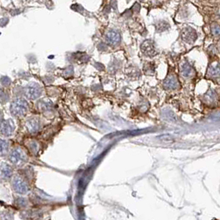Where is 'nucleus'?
I'll use <instances>...</instances> for the list:
<instances>
[{
	"mask_svg": "<svg viewBox=\"0 0 220 220\" xmlns=\"http://www.w3.org/2000/svg\"><path fill=\"white\" fill-rule=\"evenodd\" d=\"M11 113L15 117H23L28 112V103L23 99H16L11 104Z\"/></svg>",
	"mask_w": 220,
	"mask_h": 220,
	"instance_id": "nucleus-1",
	"label": "nucleus"
},
{
	"mask_svg": "<svg viewBox=\"0 0 220 220\" xmlns=\"http://www.w3.org/2000/svg\"><path fill=\"white\" fill-rule=\"evenodd\" d=\"M11 162L16 165H22L26 160H27V156L25 152L21 149H15L12 151L10 156H9Z\"/></svg>",
	"mask_w": 220,
	"mask_h": 220,
	"instance_id": "nucleus-2",
	"label": "nucleus"
},
{
	"mask_svg": "<svg viewBox=\"0 0 220 220\" xmlns=\"http://www.w3.org/2000/svg\"><path fill=\"white\" fill-rule=\"evenodd\" d=\"M41 89L37 83H31L26 87V95L29 100H36L41 95Z\"/></svg>",
	"mask_w": 220,
	"mask_h": 220,
	"instance_id": "nucleus-3",
	"label": "nucleus"
},
{
	"mask_svg": "<svg viewBox=\"0 0 220 220\" xmlns=\"http://www.w3.org/2000/svg\"><path fill=\"white\" fill-rule=\"evenodd\" d=\"M13 187L14 190L18 194H26L28 190V186L27 183L17 175L13 178Z\"/></svg>",
	"mask_w": 220,
	"mask_h": 220,
	"instance_id": "nucleus-4",
	"label": "nucleus"
},
{
	"mask_svg": "<svg viewBox=\"0 0 220 220\" xmlns=\"http://www.w3.org/2000/svg\"><path fill=\"white\" fill-rule=\"evenodd\" d=\"M15 126L13 121L11 119L5 121L2 123V127H1V133L5 136V137H9L13 133Z\"/></svg>",
	"mask_w": 220,
	"mask_h": 220,
	"instance_id": "nucleus-5",
	"label": "nucleus"
},
{
	"mask_svg": "<svg viewBox=\"0 0 220 220\" xmlns=\"http://www.w3.org/2000/svg\"><path fill=\"white\" fill-rule=\"evenodd\" d=\"M41 127V122L37 117H32L28 119V122L26 123V127L29 132L31 133H35L37 132Z\"/></svg>",
	"mask_w": 220,
	"mask_h": 220,
	"instance_id": "nucleus-6",
	"label": "nucleus"
},
{
	"mask_svg": "<svg viewBox=\"0 0 220 220\" xmlns=\"http://www.w3.org/2000/svg\"><path fill=\"white\" fill-rule=\"evenodd\" d=\"M179 86V80L175 75H170L164 82V87L169 90H175L177 89Z\"/></svg>",
	"mask_w": 220,
	"mask_h": 220,
	"instance_id": "nucleus-7",
	"label": "nucleus"
},
{
	"mask_svg": "<svg viewBox=\"0 0 220 220\" xmlns=\"http://www.w3.org/2000/svg\"><path fill=\"white\" fill-rule=\"evenodd\" d=\"M206 76L212 79H217L220 78V65L219 64L210 65L207 71Z\"/></svg>",
	"mask_w": 220,
	"mask_h": 220,
	"instance_id": "nucleus-8",
	"label": "nucleus"
},
{
	"mask_svg": "<svg viewBox=\"0 0 220 220\" xmlns=\"http://www.w3.org/2000/svg\"><path fill=\"white\" fill-rule=\"evenodd\" d=\"M107 41L110 45L115 46L119 43L120 41V35L116 31H110L107 34Z\"/></svg>",
	"mask_w": 220,
	"mask_h": 220,
	"instance_id": "nucleus-9",
	"label": "nucleus"
},
{
	"mask_svg": "<svg viewBox=\"0 0 220 220\" xmlns=\"http://www.w3.org/2000/svg\"><path fill=\"white\" fill-rule=\"evenodd\" d=\"M13 174V169L10 165L7 164H3L1 168V177L2 179L7 180L12 176Z\"/></svg>",
	"mask_w": 220,
	"mask_h": 220,
	"instance_id": "nucleus-10",
	"label": "nucleus"
},
{
	"mask_svg": "<svg viewBox=\"0 0 220 220\" xmlns=\"http://www.w3.org/2000/svg\"><path fill=\"white\" fill-rule=\"evenodd\" d=\"M141 51L143 52L145 55H147L151 56L154 53L153 45L151 44L150 41H145L144 43L141 45Z\"/></svg>",
	"mask_w": 220,
	"mask_h": 220,
	"instance_id": "nucleus-11",
	"label": "nucleus"
},
{
	"mask_svg": "<svg viewBox=\"0 0 220 220\" xmlns=\"http://www.w3.org/2000/svg\"><path fill=\"white\" fill-rule=\"evenodd\" d=\"M181 74L184 77H189L193 74L192 67L189 64H185L181 68Z\"/></svg>",
	"mask_w": 220,
	"mask_h": 220,
	"instance_id": "nucleus-12",
	"label": "nucleus"
},
{
	"mask_svg": "<svg viewBox=\"0 0 220 220\" xmlns=\"http://www.w3.org/2000/svg\"><path fill=\"white\" fill-rule=\"evenodd\" d=\"M8 142L6 141H2L1 142V153L2 156H4V154L7 151V148H8Z\"/></svg>",
	"mask_w": 220,
	"mask_h": 220,
	"instance_id": "nucleus-13",
	"label": "nucleus"
},
{
	"mask_svg": "<svg viewBox=\"0 0 220 220\" xmlns=\"http://www.w3.org/2000/svg\"><path fill=\"white\" fill-rule=\"evenodd\" d=\"M31 149L32 150L33 152H37L38 151V144L37 143H36V142H33L32 145H31V147H30Z\"/></svg>",
	"mask_w": 220,
	"mask_h": 220,
	"instance_id": "nucleus-14",
	"label": "nucleus"
}]
</instances>
